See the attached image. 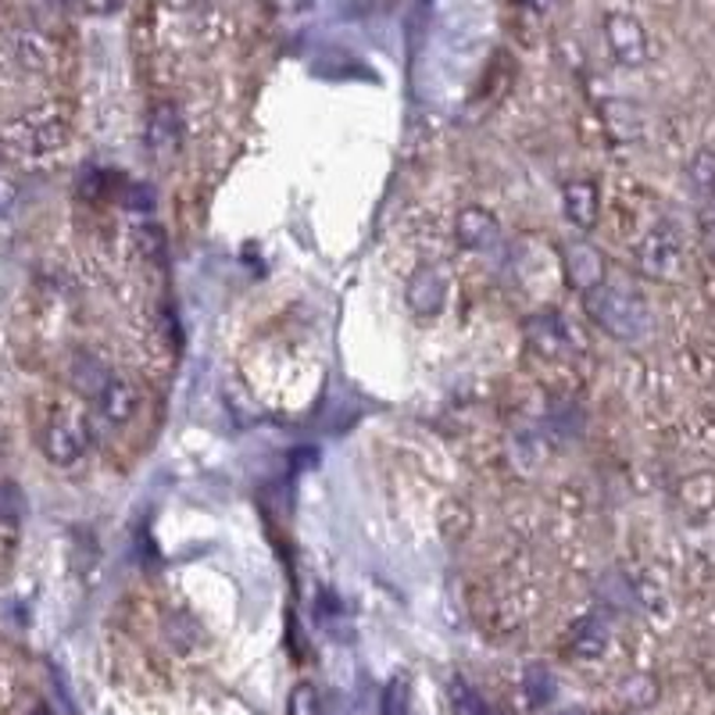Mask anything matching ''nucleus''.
<instances>
[{"instance_id":"obj_1","label":"nucleus","mask_w":715,"mask_h":715,"mask_svg":"<svg viewBox=\"0 0 715 715\" xmlns=\"http://www.w3.org/2000/svg\"><path fill=\"white\" fill-rule=\"evenodd\" d=\"M584 312L587 319L598 326L601 333H609L612 341L623 344H637L651 330V312L633 290H619V287H601L584 293Z\"/></svg>"},{"instance_id":"obj_2","label":"nucleus","mask_w":715,"mask_h":715,"mask_svg":"<svg viewBox=\"0 0 715 715\" xmlns=\"http://www.w3.org/2000/svg\"><path fill=\"white\" fill-rule=\"evenodd\" d=\"M637 268L647 279H677L683 273V240L677 226H655L637 244Z\"/></svg>"},{"instance_id":"obj_3","label":"nucleus","mask_w":715,"mask_h":715,"mask_svg":"<svg viewBox=\"0 0 715 715\" xmlns=\"http://www.w3.org/2000/svg\"><path fill=\"white\" fill-rule=\"evenodd\" d=\"M39 448H44V454H47L50 465L69 469V465H76L79 458L87 454V448H90L87 426L79 423V419H69V415H61V419H50V423L44 426V434H39Z\"/></svg>"},{"instance_id":"obj_4","label":"nucleus","mask_w":715,"mask_h":715,"mask_svg":"<svg viewBox=\"0 0 715 715\" xmlns=\"http://www.w3.org/2000/svg\"><path fill=\"white\" fill-rule=\"evenodd\" d=\"M604 44H609L612 58L619 65H626V69H637V65L647 61V54H651L647 30L633 15H623V11L604 19Z\"/></svg>"},{"instance_id":"obj_5","label":"nucleus","mask_w":715,"mask_h":715,"mask_svg":"<svg viewBox=\"0 0 715 715\" xmlns=\"http://www.w3.org/2000/svg\"><path fill=\"white\" fill-rule=\"evenodd\" d=\"M404 301H408V312L415 319H434L443 312L448 304V276H443L440 265H419L408 276V287H404Z\"/></svg>"},{"instance_id":"obj_6","label":"nucleus","mask_w":715,"mask_h":715,"mask_svg":"<svg viewBox=\"0 0 715 715\" xmlns=\"http://www.w3.org/2000/svg\"><path fill=\"white\" fill-rule=\"evenodd\" d=\"M65 132H69V126H65L58 115L39 112V115L19 118V123L8 129V140L25 154H50L65 143Z\"/></svg>"},{"instance_id":"obj_7","label":"nucleus","mask_w":715,"mask_h":715,"mask_svg":"<svg viewBox=\"0 0 715 715\" xmlns=\"http://www.w3.org/2000/svg\"><path fill=\"white\" fill-rule=\"evenodd\" d=\"M562 268H565V279H569L579 293L598 290L604 282L601 251L584 237H573V240H565V244H562Z\"/></svg>"},{"instance_id":"obj_8","label":"nucleus","mask_w":715,"mask_h":715,"mask_svg":"<svg viewBox=\"0 0 715 715\" xmlns=\"http://www.w3.org/2000/svg\"><path fill=\"white\" fill-rule=\"evenodd\" d=\"M147 151L158 161H172L183 151V115L175 104H154L147 115Z\"/></svg>"},{"instance_id":"obj_9","label":"nucleus","mask_w":715,"mask_h":715,"mask_svg":"<svg viewBox=\"0 0 715 715\" xmlns=\"http://www.w3.org/2000/svg\"><path fill=\"white\" fill-rule=\"evenodd\" d=\"M522 336H526V344H530L541 358L562 361V358H569L573 350H576L573 333H569V326H565L562 315H533V319H526Z\"/></svg>"},{"instance_id":"obj_10","label":"nucleus","mask_w":715,"mask_h":715,"mask_svg":"<svg viewBox=\"0 0 715 715\" xmlns=\"http://www.w3.org/2000/svg\"><path fill=\"white\" fill-rule=\"evenodd\" d=\"M97 412L104 415L107 423H115V426H126L137 419V412H140V390L132 387L126 376H115L112 372V380L104 383V390L97 394Z\"/></svg>"},{"instance_id":"obj_11","label":"nucleus","mask_w":715,"mask_h":715,"mask_svg":"<svg viewBox=\"0 0 715 715\" xmlns=\"http://www.w3.org/2000/svg\"><path fill=\"white\" fill-rule=\"evenodd\" d=\"M497 233H501V226H497V219L487 208L469 205V208L458 211L454 237H458V244H462L465 251H487V247H494L497 244Z\"/></svg>"},{"instance_id":"obj_12","label":"nucleus","mask_w":715,"mask_h":715,"mask_svg":"<svg viewBox=\"0 0 715 715\" xmlns=\"http://www.w3.org/2000/svg\"><path fill=\"white\" fill-rule=\"evenodd\" d=\"M562 208L576 229H593L598 226V215H601L598 186H593L590 180H569L562 186Z\"/></svg>"},{"instance_id":"obj_13","label":"nucleus","mask_w":715,"mask_h":715,"mask_svg":"<svg viewBox=\"0 0 715 715\" xmlns=\"http://www.w3.org/2000/svg\"><path fill=\"white\" fill-rule=\"evenodd\" d=\"M565 647H569L573 658H584V662H590V658H601L604 647H609V626H604V619L601 615L579 619Z\"/></svg>"},{"instance_id":"obj_14","label":"nucleus","mask_w":715,"mask_h":715,"mask_svg":"<svg viewBox=\"0 0 715 715\" xmlns=\"http://www.w3.org/2000/svg\"><path fill=\"white\" fill-rule=\"evenodd\" d=\"M69 376H72V387L79 390V394H83L87 401H97L104 383L112 380V369H107L104 361L93 358V355H76Z\"/></svg>"},{"instance_id":"obj_15","label":"nucleus","mask_w":715,"mask_h":715,"mask_svg":"<svg viewBox=\"0 0 715 715\" xmlns=\"http://www.w3.org/2000/svg\"><path fill=\"white\" fill-rule=\"evenodd\" d=\"M165 637L172 641L175 651H194V647L205 644V630H200V623H197L191 612L175 609V612L165 619Z\"/></svg>"},{"instance_id":"obj_16","label":"nucleus","mask_w":715,"mask_h":715,"mask_svg":"<svg viewBox=\"0 0 715 715\" xmlns=\"http://www.w3.org/2000/svg\"><path fill=\"white\" fill-rule=\"evenodd\" d=\"M408 701H412L408 677H394L380 694V715H408Z\"/></svg>"},{"instance_id":"obj_17","label":"nucleus","mask_w":715,"mask_h":715,"mask_svg":"<svg viewBox=\"0 0 715 715\" xmlns=\"http://www.w3.org/2000/svg\"><path fill=\"white\" fill-rule=\"evenodd\" d=\"M687 175H691V186L697 194L715 197V151H697Z\"/></svg>"},{"instance_id":"obj_18","label":"nucleus","mask_w":715,"mask_h":715,"mask_svg":"<svg viewBox=\"0 0 715 715\" xmlns=\"http://www.w3.org/2000/svg\"><path fill=\"white\" fill-rule=\"evenodd\" d=\"M522 687H526V697H530L533 708H544L547 701L555 697V680H551V672H544V669H530V672H526Z\"/></svg>"},{"instance_id":"obj_19","label":"nucleus","mask_w":715,"mask_h":715,"mask_svg":"<svg viewBox=\"0 0 715 715\" xmlns=\"http://www.w3.org/2000/svg\"><path fill=\"white\" fill-rule=\"evenodd\" d=\"M451 705H454V715H487L483 697L472 691L465 680H451Z\"/></svg>"},{"instance_id":"obj_20","label":"nucleus","mask_w":715,"mask_h":715,"mask_svg":"<svg viewBox=\"0 0 715 715\" xmlns=\"http://www.w3.org/2000/svg\"><path fill=\"white\" fill-rule=\"evenodd\" d=\"M137 247L147 262H161L165 258V237H161L158 226H140L137 229Z\"/></svg>"},{"instance_id":"obj_21","label":"nucleus","mask_w":715,"mask_h":715,"mask_svg":"<svg viewBox=\"0 0 715 715\" xmlns=\"http://www.w3.org/2000/svg\"><path fill=\"white\" fill-rule=\"evenodd\" d=\"M19 516H22L19 487H11V483H0V522H19Z\"/></svg>"},{"instance_id":"obj_22","label":"nucleus","mask_w":715,"mask_h":715,"mask_svg":"<svg viewBox=\"0 0 715 715\" xmlns=\"http://www.w3.org/2000/svg\"><path fill=\"white\" fill-rule=\"evenodd\" d=\"M290 715H315V694L308 691V687H301V691L293 694V701H290Z\"/></svg>"},{"instance_id":"obj_23","label":"nucleus","mask_w":715,"mask_h":715,"mask_svg":"<svg viewBox=\"0 0 715 715\" xmlns=\"http://www.w3.org/2000/svg\"><path fill=\"white\" fill-rule=\"evenodd\" d=\"M83 4H87L90 11H97V15H107V11L123 8V0H83Z\"/></svg>"},{"instance_id":"obj_24","label":"nucleus","mask_w":715,"mask_h":715,"mask_svg":"<svg viewBox=\"0 0 715 715\" xmlns=\"http://www.w3.org/2000/svg\"><path fill=\"white\" fill-rule=\"evenodd\" d=\"M11 205H15V186L0 180V211H11Z\"/></svg>"},{"instance_id":"obj_25","label":"nucleus","mask_w":715,"mask_h":715,"mask_svg":"<svg viewBox=\"0 0 715 715\" xmlns=\"http://www.w3.org/2000/svg\"><path fill=\"white\" fill-rule=\"evenodd\" d=\"M708 237H712V244H715V211L708 215Z\"/></svg>"},{"instance_id":"obj_26","label":"nucleus","mask_w":715,"mask_h":715,"mask_svg":"<svg viewBox=\"0 0 715 715\" xmlns=\"http://www.w3.org/2000/svg\"><path fill=\"white\" fill-rule=\"evenodd\" d=\"M526 4L537 8V11H544V8H547V0H526Z\"/></svg>"},{"instance_id":"obj_27","label":"nucleus","mask_w":715,"mask_h":715,"mask_svg":"<svg viewBox=\"0 0 715 715\" xmlns=\"http://www.w3.org/2000/svg\"><path fill=\"white\" fill-rule=\"evenodd\" d=\"M33 715H47V708H36V712H33Z\"/></svg>"},{"instance_id":"obj_28","label":"nucleus","mask_w":715,"mask_h":715,"mask_svg":"<svg viewBox=\"0 0 715 715\" xmlns=\"http://www.w3.org/2000/svg\"><path fill=\"white\" fill-rule=\"evenodd\" d=\"M50 4H69V0H50Z\"/></svg>"}]
</instances>
